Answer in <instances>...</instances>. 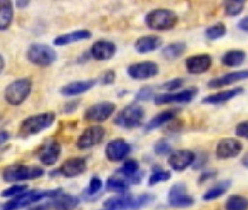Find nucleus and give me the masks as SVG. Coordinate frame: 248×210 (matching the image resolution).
Masks as SVG:
<instances>
[{"mask_svg":"<svg viewBox=\"0 0 248 210\" xmlns=\"http://www.w3.org/2000/svg\"><path fill=\"white\" fill-rule=\"evenodd\" d=\"M155 197L152 194H140V195H117L104 201L107 210H138L146 204H149Z\"/></svg>","mask_w":248,"mask_h":210,"instance_id":"1","label":"nucleus"},{"mask_svg":"<svg viewBox=\"0 0 248 210\" xmlns=\"http://www.w3.org/2000/svg\"><path fill=\"white\" fill-rule=\"evenodd\" d=\"M60 194H63V191L60 188L57 190H48V191H27L18 197H14L12 200H9L8 203L3 204V210H18L27 206H31L43 198H56Z\"/></svg>","mask_w":248,"mask_h":210,"instance_id":"2","label":"nucleus"},{"mask_svg":"<svg viewBox=\"0 0 248 210\" xmlns=\"http://www.w3.org/2000/svg\"><path fill=\"white\" fill-rule=\"evenodd\" d=\"M146 25L155 31H168L178 22V16L171 9H154L145 18Z\"/></svg>","mask_w":248,"mask_h":210,"instance_id":"3","label":"nucleus"},{"mask_svg":"<svg viewBox=\"0 0 248 210\" xmlns=\"http://www.w3.org/2000/svg\"><path fill=\"white\" fill-rule=\"evenodd\" d=\"M43 174L44 171L40 166H25L22 164H15L3 171V180L8 182H18V181L38 178Z\"/></svg>","mask_w":248,"mask_h":210,"instance_id":"4","label":"nucleus"},{"mask_svg":"<svg viewBox=\"0 0 248 210\" xmlns=\"http://www.w3.org/2000/svg\"><path fill=\"white\" fill-rule=\"evenodd\" d=\"M31 89H32L31 79H18L11 85H8V88L5 89V98L11 105L16 107V105H21L28 98Z\"/></svg>","mask_w":248,"mask_h":210,"instance_id":"5","label":"nucleus"},{"mask_svg":"<svg viewBox=\"0 0 248 210\" xmlns=\"http://www.w3.org/2000/svg\"><path fill=\"white\" fill-rule=\"evenodd\" d=\"M143 116H145V110L140 107V105L132 104L118 113L114 123L123 129H135L142 124Z\"/></svg>","mask_w":248,"mask_h":210,"instance_id":"6","label":"nucleus"},{"mask_svg":"<svg viewBox=\"0 0 248 210\" xmlns=\"http://www.w3.org/2000/svg\"><path fill=\"white\" fill-rule=\"evenodd\" d=\"M54 119L56 117L53 113H43V114L28 117L21 124V136L27 137V136H32V135H37V133L46 130L47 127H50L53 124Z\"/></svg>","mask_w":248,"mask_h":210,"instance_id":"7","label":"nucleus"},{"mask_svg":"<svg viewBox=\"0 0 248 210\" xmlns=\"http://www.w3.org/2000/svg\"><path fill=\"white\" fill-rule=\"evenodd\" d=\"M27 59L35 66L47 67L56 61L57 54L47 44H32L27 51Z\"/></svg>","mask_w":248,"mask_h":210,"instance_id":"8","label":"nucleus"},{"mask_svg":"<svg viewBox=\"0 0 248 210\" xmlns=\"http://www.w3.org/2000/svg\"><path fill=\"white\" fill-rule=\"evenodd\" d=\"M114 111H115V105L112 102H98L86 110L85 119L88 121L101 123V121H105L108 117H111Z\"/></svg>","mask_w":248,"mask_h":210,"instance_id":"9","label":"nucleus"},{"mask_svg":"<svg viewBox=\"0 0 248 210\" xmlns=\"http://www.w3.org/2000/svg\"><path fill=\"white\" fill-rule=\"evenodd\" d=\"M159 72V67L156 63L154 61H142V63H136L129 66L127 73L130 77L138 79V80H145V79H151L154 76H156Z\"/></svg>","mask_w":248,"mask_h":210,"instance_id":"10","label":"nucleus"},{"mask_svg":"<svg viewBox=\"0 0 248 210\" xmlns=\"http://www.w3.org/2000/svg\"><path fill=\"white\" fill-rule=\"evenodd\" d=\"M197 93V88H188V89H183L180 92H170V93H161L155 96V102L158 105L162 104H171V102H178V104H184V102H190Z\"/></svg>","mask_w":248,"mask_h":210,"instance_id":"11","label":"nucleus"},{"mask_svg":"<svg viewBox=\"0 0 248 210\" xmlns=\"http://www.w3.org/2000/svg\"><path fill=\"white\" fill-rule=\"evenodd\" d=\"M105 136V130L101 126H91L78 139V148L79 149H88L95 145H98Z\"/></svg>","mask_w":248,"mask_h":210,"instance_id":"12","label":"nucleus"},{"mask_svg":"<svg viewBox=\"0 0 248 210\" xmlns=\"http://www.w3.org/2000/svg\"><path fill=\"white\" fill-rule=\"evenodd\" d=\"M168 203L172 207H188L194 203V198L187 193L184 184H175L168 193Z\"/></svg>","mask_w":248,"mask_h":210,"instance_id":"13","label":"nucleus"},{"mask_svg":"<svg viewBox=\"0 0 248 210\" xmlns=\"http://www.w3.org/2000/svg\"><path fill=\"white\" fill-rule=\"evenodd\" d=\"M130 150H132V146L127 142H124L123 139H117L107 145L105 155L109 161L118 162V161H123L126 156H129Z\"/></svg>","mask_w":248,"mask_h":210,"instance_id":"14","label":"nucleus"},{"mask_svg":"<svg viewBox=\"0 0 248 210\" xmlns=\"http://www.w3.org/2000/svg\"><path fill=\"white\" fill-rule=\"evenodd\" d=\"M242 145L236 139H222L216 146V156L219 159H229L235 158L241 153Z\"/></svg>","mask_w":248,"mask_h":210,"instance_id":"15","label":"nucleus"},{"mask_svg":"<svg viewBox=\"0 0 248 210\" xmlns=\"http://www.w3.org/2000/svg\"><path fill=\"white\" fill-rule=\"evenodd\" d=\"M60 143H57L56 140H48L38 149V158L44 165H54L60 156Z\"/></svg>","mask_w":248,"mask_h":210,"instance_id":"16","label":"nucleus"},{"mask_svg":"<svg viewBox=\"0 0 248 210\" xmlns=\"http://www.w3.org/2000/svg\"><path fill=\"white\" fill-rule=\"evenodd\" d=\"M115 51H117L115 44L111 43V41H107V40H99V41H96L91 47V56L95 60H99V61L112 59L114 54H115Z\"/></svg>","mask_w":248,"mask_h":210,"instance_id":"17","label":"nucleus"},{"mask_svg":"<svg viewBox=\"0 0 248 210\" xmlns=\"http://www.w3.org/2000/svg\"><path fill=\"white\" fill-rule=\"evenodd\" d=\"M196 159V155L190 150H178L170 155L168 164L174 171H184L187 169Z\"/></svg>","mask_w":248,"mask_h":210,"instance_id":"18","label":"nucleus"},{"mask_svg":"<svg viewBox=\"0 0 248 210\" xmlns=\"http://www.w3.org/2000/svg\"><path fill=\"white\" fill-rule=\"evenodd\" d=\"M212 66V57L209 54H197V56H191L186 60V67L190 73H204L206 70H209V67Z\"/></svg>","mask_w":248,"mask_h":210,"instance_id":"19","label":"nucleus"},{"mask_svg":"<svg viewBox=\"0 0 248 210\" xmlns=\"http://www.w3.org/2000/svg\"><path fill=\"white\" fill-rule=\"evenodd\" d=\"M85 171H86V161L83 158H70L59 168L57 172L64 177H78Z\"/></svg>","mask_w":248,"mask_h":210,"instance_id":"20","label":"nucleus"},{"mask_svg":"<svg viewBox=\"0 0 248 210\" xmlns=\"http://www.w3.org/2000/svg\"><path fill=\"white\" fill-rule=\"evenodd\" d=\"M244 79H248V70H238V72H231L226 73L217 79H213L209 82V88H222L226 85H232L236 82H241Z\"/></svg>","mask_w":248,"mask_h":210,"instance_id":"21","label":"nucleus"},{"mask_svg":"<svg viewBox=\"0 0 248 210\" xmlns=\"http://www.w3.org/2000/svg\"><path fill=\"white\" fill-rule=\"evenodd\" d=\"M93 86H95V80H78V82L64 85L60 89V93L64 96H76V95L85 93L86 90H89Z\"/></svg>","mask_w":248,"mask_h":210,"instance_id":"22","label":"nucleus"},{"mask_svg":"<svg viewBox=\"0 0 248 210\" xmlns=\"http://www.w3.org/2000/svg\"><path fill=\"white\" fill-rule=\"evenodd\" d=\"M162 45V40L156 35H148V37H142L135 43V48L138 53L146 54V53H152L155 50H158Z\"/></svg>","mask_w":248,"mask_h":210,"instance_id":"23","label":"nucleus"},{"mask_svg":"<svg viewBox=\"0 0 248 210\" xmlns=\"http://www.w3.org/2000/svg\"><path fill=\"white\" fill-rule=\"evenodd\" d=\"M14 21V5L9 0H0V31L11 27Z\"/></svg>","mask_w":248,"mask_h":210,"instance_id":"24","label":"nucleus"},{"mask_svg":"<svg viewBox=\"0 0 248 210\" xmlns=\"http://www.w3.org/2000/svg\"><path fill=\"white\" fill-rule=\"evenodd\" d=\"M242 88H233V89H229V90H223V92H217V93H213L210 96H206L203 99L204 104H213V105H217V104H223V102H228L229 99L235 98L236 95L242 93Z\"/></svg>","mask_w":248,"mask_h":210,"instance_id":"25","label":"nucleus"},{"mask_svg":"<svg viewBox=\"0 0 248 210\" xmlns=\"http://www.w3.org/2000/svg\"><path fill=\"white\" fill-rule=\"evenodd\" d=\"M79 204V198L70 194H60L51 201V207L54 210H73Z\"/></svg>","mask_w":248,"mask_h":210,"instance_id":"26","label":"nucleus"},{"mask_svg":"<svg viewBox=\"0 0 248 210\" xmlns=\"http://www.w3.org/2000/svg\"><path fill=\"white\" fill-rule=\"evenodd\" d=\"M88 38H91V32L86 31V30H80V31H75V32L57 37L54 40V44L62 47V45H67V44L78 43V41H82V40H88Z\"/></svg>","mask_w":248,"mask_h":210,"instance_id":"27","label":"nucleus"},{"mask_svg":"<svg viewBox=\"0 0 248 210\" xmlns=\"http://www.w3.org/2000/svg\"><path fill=\"white\" fill-rule=\"evenodd\" d=\"M175 114H177L175 110H168V111L159 113L158 116H155V117L146 124V130H154V129H158V127L164 126L165 123L171 121V120L175 117Z\"/></svg>","mask_w":248,"mask_h":210,"instance_id":"28","label":"nucleus"},{"mask_svg":"<svg viewBox=\"0 0 248 210\" xmlns=\"http://www.w3.org/2000/svg\"><path fill=\"white\" fill-rule=\"evenodd\" d=\"M129 185H130V182L121 175L109 177L107 181V190L115 191V193H126L129 190Z\"/></svg>","mask_w":248,"mask_h":210,"instance_id":"29","label":"nucleus"},{"mask_svg":"<svg viewBox=\"0 0 248 210\" xmlns=\"http://www.w3.org/2000/svg\"><path fill=\"white\" fill-rule=\"evenodd\" d=\"M245 59V53L241 51V50H232V51H228L223 54L222 57V63L226 66V67H236V66H241L242 61Z\"/></svg>","mask_w":248,"mask_h":210,"instance_id":"30","label":"nucleus"},{"mask_svg":"<svg viewBox=\"0 0 248 210\" xmlns=\"http://www.w3.org/2000/svg\"><path fill=\"white\" fill-rule=\"evenodd\" d=\"M231 185V181H220L217 182L216 185H213L212 188H209L204 194H203V200L206 201H210V200H215V198H219L220 195H223L226 193V190L229 188Z\"/></svg>","mask_w":248,"mask_h":210,"instance_id":"31","label":"nucleus"},{"mask_svg":"<svg viewBox=\"0 0 248 210\" xmlns=\"http://www.w3.org/2000/svg\"><path fill=\"white\" fill-rule=\"evenodd\" d=\"M184 51H186V44L184 43H172V44H168L162 50V56L165 59H168V60H174V59L180 57Z\"/></svg>","mask_w":248,"mask_h":210,"instance_id":"32","label":"nucleus"},{"mask_svg":"<svg viewBox=\"0 0 248 210\" xmlns=\"http://www.w3.org/2000/svg\"><path fill=\"white\" fill-rule=\"evenodd\" d=\"M226 210H247L248 209V198L242 195H231L225 203Z\"/></svg>","mask_w":248,"mask_h":210,"instance_id":"33","label":"nucleus"},{"mask_svg":"<svg viewBox=\"0 0 248 210\" xmlns=\"http://www.w3.org/2000/svg\"><path fill=\"white\" fill-rule=\"evenodd\" d=\"M244 2H238V0H231V2H225L223 8H225V14L226 16H236L239 15V12L244 9Z\"/></svg>","mask_w":248,"mask_h":210,"instance_id":"34","label":"nucleus"},{"mask_svg":"<svg viewBox=\"0 0 248 210\" xmlns=\"http://www.w3.org/2000/svg\"><path fill=\"white\" fill-rule=\"evenodd\" d=\"M171 178V172L170 171H164L161 168H155L152 171V175L149 178V185H155L158 182H162V181H168Z\"/></svg>","mask_w":248,"mask_h":210,"instance_id":"35","label":"nucleus"},{"mask_svg":"<svg viewBox=\"0 0 248 210\" xmlns=\"http://www.w3.org/2000/svg\"><path fill=\"white\" fill-rule=\"evenodd\" d=\"M225 32H226L225 25L219 22V24H215V25H212V27H209V28L206 30V37H207L209 40H217V38L223 37Z\"/></svg>","mask_w":248,"mask_h":210,"instance_id":"36","label":"nucleus"},{"mask_svg":"<svg viewBox=\"0 0 248 210\" xmlns=\"http://www.w3.org/2000/svg\"><path fill=\"white\" fill-rule=\"evenodd\" d=\"M28 190H27V187L25 185H14V187H11V188H8V190H5L3 193H2V195L3 197H18V195H21V194H24V193H27Z\"/></svg>","mask_w":248,"mask_h":210,"instance_id":"37","label":"nucleus"},{"mask_svg":"<svg viewBox=\"0 0 248 210\" xmlns=\"http://www.w3.org/2000/svg\"><path fill=\"white\" fill-rule=\"evenodd\" d=\"M155 152L158 155H168L170 152H172V146L167 142V140H159L155 145Z\"/></svg>","mask_w":248,"mask_h":210,"instance_id":"38","label":"nucleus"},{"mask_svg":"<svg viewBox=\"0 0 248 210\" xmlns=\"http://www.w3.org/2000/svg\"><path fill=\"white\" fill-rule=\"evenodd\" d=\"M101 187H102L101 178H99V177H92L91 181H89V187H88L86 193H88V194H96V193L101 190Z\"/></svg>","mask_w":248,"mask_h":210,"instance_id":"39","label":"nucleus"},{"mask_svg":"<svg viewBox=\"0 0 248 210\" xmlns=\"http://www.w3.org/2000/svg\"><path fill=\"white\" fill-rule=\"evenodd\" d=\"M183 83H184V80H183V79H172V80L165 82L161 88H162V89H165V90H168V92H174V90H177Z\"/></svg>","mask_w":248,"mask_h":210,"instance_id":"40","label":"nucleus"},{"mask_svg":"<svg viewBox=\"0 0 248 210\" xmlns=\"http://www.w3.org/2000/svg\"><path fill=\"white\" fill-rule=\"evenodd\" d=\"M154 96V89L151 88V86H143L142 89H139V92H138V95H136V98L139 99V101H148V99H151Z\"/></svg>","mask_w":248,"mask_h":210,"instance_id":"41","label":"nucleus"},{"mask_svg":"<svg viewBox=\"0 0 248 210\" xmlns=\"http://www.w3.org/2000/svg\"><path fill=\"white\" fill-rule=\"evenodd\" d=\"M236 136L238 137H242V139H248V121H242L236 126V130H235Z\"/></svg>","mask_w":248,"mask_h":210,"instance_id":"42","label":"nucleus"},{"mask_svg":"<svg viewBox=\"0 0 248 210\" xmlns=\"http://www.w3.org/2000/svg\"><path fill=\"white\" fill-rule=\"evenodd\" d=\"M114 79H115V73L112 72V70H107L102 76H101V82L102 83H112L114 82Z\"/></svg>","mask_w":248,"mask_h":210,"instance_id":"43","label":"nucleus"},{"mask_svg":"<svg viewBox=\"0 0 248 210\" xmlns=\"http://www.w3.org/2000/svg\"><path fill=\"white\" fill-rule=\"evenodd\" d=\"M239 30H242L244 32H248V16H245L244 19H241V22L238 24Z\"/></svg>","mask_w":248,"mask_h":210,"instance_id":"44","label":"nucleus"},{"mask_svg":"<svg viewBox=\"0 0 248 210\" xmlns=\"http://www.w3.org/2000/svg\"><path fill=\"white\" fill-rule=\"evenodd\" d=\"M50 209H53L51 201L47 203V204H40V206H35V207H30V210H50Z\"/></svg>","mask_w":248,"mask_h":210,"instance_id":"45","label":"nucleus"},{"mask_svg":"<svg viewBox=\"0 0 248 210\" xmlns=\"http://www.w3.org/2000/svg\"><path fill=\"white\" fill-rule=\"evenodd\" d=\"M9 140V133L8 132H0V145H3Z\"/></svg>","mask_w":248,"mask_h":210,"instance_id":"46","label":"nucleus"},{"mask_svg":"<svg viewBox=\"0 0 248 210\" xmlns=\"http://www.w3.org/2000/svg\"><path fill=\"white\" fill-rule=\"evenodd\" d=\"M203 175H204V177L200 178V182H203L204 180H209L210 177H213V172H207V174H203Z\"/></svg>","mask_w":248,"mask_h":210,"instance_id":"47","label":"nucleus"},{"mask_svg":"<svg viewBox=\"0 0 248 210\" xmlns=\"http://www.w3.org/2000/svg\"><path fill=\"white\" fill-rule=\"evenodd\" d=\"M3 69H5V60H3L2 56H0V73L3 72Z\"/></svg>","mask_w":248,"mask_h":210,"instance_id":"48","label":"nucleus"},{"mask_svg":"<svg viewBox=\"0 0 248 210\" xmlns=\"http://www.w3.org/2000/svg\"><path fill=\"white\" fill-rule=\"evenodd\" d=\"M242 165L248 168V153H247V155H245V156L242 158Z\"/></svg>","mask_w":248,"mask_h":210,"instance_id":"49","label":"nucleus"},{"mask_svg":"<svg viewBox=\"0 0 248 210\" xmlns=\"http://www.w3.org/2000/svg\"><path fill=\"white\" fill-rule=\"evenodd\" d=\"M27 5H28V2H25V3L24 2H18V6H27Z\"/></svg>","mask_w":248,"mask_h":210,"instance_id":"50","label":"nucleus"}]
</instances>
